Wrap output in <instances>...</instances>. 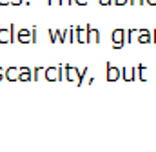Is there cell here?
<instances>
[{
    "label": "cell",
    "mask_w": 156,
    "mask_h": 152,
    "mask_svg": "<svg viewBox=\"0 0 156 152\" xmlns=\"http://www.w3.org/2000/svg\"><path fill=\"white\" fill-rule=\"evenodd\" d=\"M42 73H45V69H44V67H37V69H35V78H33V80H38Z\"/></svg>",
    "instance_id": "4fadbf2b"
},
{
    "label": "cell",
    "mask_w": 156,
    "mask_h": 152,
    "mask_svg": "<svg viewBox=\"0 0 156 152\" xmlns=\"http://www.w3.org/2000/svg\"><path fill=\"white\" fill-rule=\"evenodd\" d=\"M45 78H47L49 81L58 80V78H60V74H58V67H47V69H45Z\"/></svg>",
    "instance_id": "277c9868"
},
{
    "label": "cell",
    "mask_w": 156,
    "mask_h": 152,
    "mask_svg": "<svg viewBox=\"0 0 156 152\" xmlns=\"http://www.w3.org/2000/svg\"><path fill=\"white\" fill-rule=\"evenodd\" d=\"M18 80H20V81H27V80H31V69L22 67V69L18 71Z\"/></svg>",
    "instance_id": "8992f818"
},
{
    "label": "cell",
    "mask_w": 156,
    "mask_h": 152,
    "mask_svg": "<svg viewBox=\"0 0 156 152\" xmlns=\"http://www.w3.org/2000/svg\"><path fill=\"white\" fill-rule=\"evenodd\" d=\"M113 2H115L116 5H123V4H127L129 0H113Z\"/></svg>",
    "instance_id": "9a60e30c"
},
{
    "label": "cell",
    "mask_w": 156,
    "mask_h": 152,
    "mask_svg": "<svg viewBox=\"0 0 156 152\" xmlns=\"http://www.w3.org/2000/svg\"><path fill=\"white\" fill-rule=\"evenodd\" d=\"M138 42L140 43H147V42H153V36H151V33L149 31H138Z\"/></svg>",
    "instance_id": "52a82bcc"
},
{
    "label": "cell",
    "mask_w": 156,
    "mask_h": 152,
    "mask_svg": "<svg viewBox=\"0 0 156 152\" xmlns=\"http://www.w3.org/2000/svg\"><path fill=\"white\" fill-rule=\"evenodd\" d=\"M145 2H147L149 5H156V0H145Z\"/></svg>",
    "instance_id": "d6986e66"
},
{
    "label": "cell",
    "mask_w": 156,
    "mask_h": 152,
    "mask_svg": "<svg viewBox=\"0 0 156 152\" xmlns=\"http://www.w3.org/2000/svg\"><path fill=\"white\" fill-rule=\"evenodd\" d=\"M2 74H4V73H2V69H0V76H2Z\"/></svg>",
    "instance_id": "cb8c5ba5"
},
{
    "label": "cell",
    "mask_w": 156,
    "mask_h": 152,
    "mask_svg": "<svg viewBox=\"0 0 156 152\" xmlns=\"http://www.w3.org/2000/svg\"><path fill=\"white\" fill-rule=\"evenodd\" d=\"M129 4H133V5L134 4H145V0H129Z\"/></svg>",
    "instance_id": "e0dca14e"
},
{
    "label": "cell",
    "mask_w": 156,
    "mask_h": 152,
    "mask_svg": "<svg viewBox=\"0 0 156 152\" xmlns=\"http://www.w3.org/2000/svg\"><path fill=\"white\" fill-rule=\"evenodd\" d=\"M73 0H58V4H71Z\"/></svg>",
    "instance_id": "ac0fdd59"
},
{
    "label": "cell",
    "mask_w": 156,
    "mask_h": 152,
    "mask_svg": "<svg viewBox=\"0 0 156 152\" xmlns=\"http://www.w3.org/2000/svg\"><path fill=\"white\" fill-rule=\"evenodd\" d=\"M0 4H7V0H0Z\"/></svg>",
    "instance_id": "7402d4cb"
},
{
    "label": "cell",
    "mask_w": 156,
    "mask_h": 152,
    "mask_svg": "<svg viewBox=\"0 0 156 152\" xmlns=\"http://www.w3.org/2000/svg\"><path fill=\"white\" fill-rule=\"evenodd\" d=\"M153 42H156V31H154V36H153Z\"/></svg>",
    "instance_id": "603a6c76"
},
{
    "label": "cell",
    "mask_w": 156,
    "mask_h": 152,
    "mask_svg": "<svg viewBox=\"0 0 156 152\" xmlns=\"http://www.w3.org/2000/svg\"><path fill=\"white\" fill-rule=\"evenodd\" d=\"M75 35H76V42H80V43H87V42H89L87 27H85V29H82V27H75Z\"/></svg>",
    "instance_id": "7a4b0ae2"
},
{
    "label": "cell",
    "mask_w": 156,
    "mask_h": 152,
    "mask_svg": "<svg viewBox=\"0 0 156 152\" xmlns=\"http://www.w3.org/2000/svg\"><path fill=\"white\" fill-rule=\"evenodd\" d=\"M123 35H125L123 29H115V31H113V47H115V49H122V47H123V43H125Z\"/></svg>",
    "instance_id": "6da1fadb"
},
{
    "label": "cell",
    "mask_w": 156,
    "mask_h": 152,
    "mask_svg": "<svg viewBox=\"0 0 156 152\" xmlns=\"http://www.w3.org/2000/svg\"><path fill=\"white\" fill-rule=\"evenodd\" d=\"M75 2H76V4H80V5H83V4H85L87 0H75Z\"/></svg>",
    "instance_id": "ffe728a7"
},
{
    "label": "cell",
    "mask_w": 156,
    "mask_h": 152,
    "mask_svg": "<svg viewBox=\"0 0 156 152\" xmlns=\"http://www.w3.org/2000/svg\"><path fill=\"white\" fill-rule=\"evenodd\" d=\"M134 80H140V69H138V65L134 67Z\"/></svg>",
    "instance_id": "5bb4252c"
},
{
    "label": "cell",
    "mask_w": 156,
    "mask_h": 152,
    "mask_svg": "<svg viewBox=\"0 0 156 152\" xmlns=\"http://www.w3.org/2000/svg\"><path fill=\"white\" fill-rule=\"evenodd\" d=\"M87 35H89V42H100V33L96 29H91L87 26Z\"/></svg>",
    "instance_id": "9c48e42d"
},
{
    "label": "cell",
    "mask_w": 156,
    "mask_h": 152,
    "mask_svg": "<svg viewBox=\"0 0 156 152\" xmlns=\"http://www.w3.org/2000/svg\"><path fill=\"white\" fill-rule=\"evenodd\" d=\"M5 78L11 80V81H13V80H18V69H16V67H9V69L5 71Z\"/></svg>",
    "instance_id": "30bf717a"
},
{
    "label": "cell",
    "mask_w": 156,
    "mask_h": 152,
    "mask_svg": "<svg viewBox=\"0 0 156 152\" xmlns=\"http://www.w3.org/2000/svg\"><path fill=\"white\" fill-rule=\"evenodd\" d=\"M13 4H15V5H18V4H22V0H13Z\"/></svg>",
    "instance_id": "44dd1931"
},
{
    "label": "cell",
    "mask_w": 156,
    "mask_h": 152,
    "mask_svg": "<svg viewBox=\"0 0 156 152\" xmlns=\"http://www.w3.org/2000/svg\"><path fill=\"white\" fill-rule=\"evenodd\" d=\"M122 78H123L125 81H131V80H134V67H133V69H129V67H123V69H122Z\"/></svg>",
    "instance_id": "5b68a950"
},
{
    "label": "cell",
    "mask_w": 156,
    "mask_h": 152,
    "mask_svg": "<svg viewBox=\"0 0 156 152\" xmlns=\"http://www.w3.org/2000/svg\"><path fill=\"white\" fill-rule=\"evenodd\" d=\"M29 35H31V33L24 29V31H20V33H18L16 40H18V42H33V36H29Z\"/></svg>",
    "instance_id": "8fae6325"
},
{
    "label": "cell",
    "mask_w": 156,
    "mask_h": 152,
    "mask_svg": "<svg viewBox=\"0 0 156 152\" xmlns=\"http://www.w3.org/2000/svg\"><path fill=\"white\" fill-rule=\"evenodd\" d=\"M102 5H109V4H113V0H98Z\"/></svg>",
    "instance_id": "2e32d148"
},
{
    "label": "cell",
    "mask_w": 156,
    "mask_h": 152,
    "mask_svg": "<svg viewBox=\"0 0 156 152\" xmlns=\"http://www.w3.org/2000/svg\"><path fill=\"white\" fill-rule=\"evenodd\" d=\"M5 42H13L11 27H9V31H0V43H5Z\"/></svg>",
    "instance_id": "ba28073f"
},
{
    "label": "cell",
    "mask_w": 156,
    "mask_h": 152,
    "mask_svg": "<svg viewBox=\"0 0 156 152\" xmlns=\"http://www.w3.org/2000/svg\"><path fill=\"white\" fill-rule=\"evenodd\" d=\"M140 69V80H147V71H145V65H138Z\"/></svg>",
    "instance_id": "7c38bea8"
},
{
    "label": "cell",
    "mask_w": 156,
    "mask_h": 152,
    "mask_svg": "<svg viewBox=\"0 0 156 152\" xmlns=\"http://www.w3.org/2000/svg\"><path fill=\"white\" fill-rule=\"evenodd\" d=\"M120 76H122V71H120L118 67H115V65L109 64V65H107V80H109V81H115Z\"/></svg>",
    "instance_id": "3957f363"
}]
</instances>
